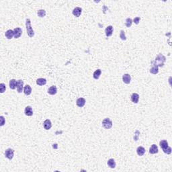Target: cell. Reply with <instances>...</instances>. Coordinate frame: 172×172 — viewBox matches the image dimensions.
<instances>
[{
  "label": "cell",
  "mask_w": 172,
  "mask_h": 172,
  "mask_svg": "<svg viewBox=\"0 0 172 172\" xmlns=\"http://www.w3.org/2000/svg\"><path fill=\"white\" fill-rule=\"evenodd\" d=\"M166 61V58L164 55H163L161 53L159 54L157 56L155 59V60L154 62H153L152 63L153 64L156 65L157 66L159 67H163L164 65L165 62Z\"/></svg>",
  "instance_id": "obj_1"
},
{
  "label": "cell",
  "mask_w": 172,
  "mask_h": 172,
  "mask_svg": "<svg viewBox=\"0 0 172 172\" xmlns=\"http://www.w3.org/2000/svg\"><path fill=\"white\" fill-rule=\"evenodd\" d=\"M159 145L165 153H166L167 155H170L172 153V148L170 147H169L168 143L167 140H162L159 143Z\"/></svg>",
  "instance_id": "obj_2"
},
{
  "label": "cell",
  "mask_w": 172,
  "mask_h": 172,
  "mask_svg": "<svg viewBox=\"0 0 172 172\" xmlns=\"http://www.w3.org/2000/svg\"><path fill=\"white\" fill-rule=\"evenodd\" d=\"M26 32H27L28 36L32 38L34 36V32L31 26V21H30V19H29V18H27L26 20Z\"/></svg>",
  "instance_id": "obj_3"
},
{
  "label": "cell",
  "mask_w": 172,
  "mask_h": 172,
  "mask_svg": "<svg viewBox=\"0 0 172 172\" xmlns=\"http://www.w3.org/2000/svg\"><path fill=\"white\" fill-rule=\"evenodd\" d=\"M102 125L106 129H110L112 126V122L110 118H105L102 121Z\"/></svg>",
  "instance_id": "obj_4"
},
{
  "label": "cell",
  "mask_w": 172,
  "mask_h": 172,
  "mask_svg": "<svg viewBox=\"0 0 172 172\" xmlns=\"http://www.w3.org/2000/svg\"><path fill=\"white\" fill-rule=\"evenodd\" d=\"M14 151L11 148L8 149L5 151V156L6 158H8V159H9V160L12 159V158L14 157Z\"/></svg>",
  "instance_id": "obj_5"
},
{
  "label": "cell",
  "mask_w": 172,
  "mask_h": 172,
  "mask_svg": "<svg viewBox=\"0 0 172 172\" xmlns=\"http://www.w3.org/2000/svg\"><path fill=\"white\" fill-rule=\"evenodd\" d=\"M16 88L18 93H21L23 90L24 88V81L22 80L17 81V85H16Z\"/></svg>",
  "instance_id": "obj_6"
},
{
  "label": "cell",
  "mask_w": 172,
  "mask_h": 172,
  "mask_svg": "<svg viewBox=\"0 0 172 172\" xmlns=\"http://www.w3.org/2000/svg\"><path fill=\"white\" fill-rule=\"evenodd\" d=\"M122 81L124 84H129L131 81V76L129 75V74H124V75L122 76Z\"/></svg>",
  "instance_id": "obj_7"
},
{
  "label": "cell",
  "mask_w": 172,
  "mask_h": 172,
  "mask_svg": "<svg viewBox=\"0 0 172 172\" xmlns=\"http://www.w3.org/2000/svg\"><path fill=\"white\" fill-rule=\"evenodd\" d=\"M76 104L78 107L82 108V107L84 106L85 104V100L84 98H79L77 100Z\"/></svg>",
  "instance_id": "obj_8"
},
{
  "label": "cell",
  "mask_w": 172,
  "mask_h": 172,
  "mask_svg": "<svg viewBox=\"0 0 172 172\" xmlns=\"http://www.w3.org/2000/svg\"><path fill=\"white\" fill-rule=\"evenodd\" d=\"M81 12H82V9L79 7H77L73 9L72 13L73 16H75V17H79L81 14Z\"/></svg>",
  "instance_id": "obj_9"
},
{
  "label": "cell",
  "mask_w": 172,
  "mask_h": 172,
  "mask_svg": "<svg viewBox=\"0 0 172 172\" xmlns=\"http://www.w3.org/2000/svg\"><path fill=\"white\" fill-rule=\"evenodd\" d=\"M14 38H20L22 34V30L20 28H16L14 29Z\"/></svg>",
  "instance_id": "obj_10"
},
{
  "label": "cell",
  "mask_w": 172,
  "mask_h": 172,
  "mask_svg": "<svg viewBox=\"0 0 172 172\" xmlns=\"http://www.w3.org/2000/svg\"><path fill=\"white\" fill-rule=\"evenodd\" d=\"M113 31H114L113 26H108V27L106 28V30H105V33H106V36L109 37V36H112Z\"/></svg>",
  "instance_id": "obj_11"
},
{
  "label": "cell",
  "mask_w": 172,
  "mask_h": 172,
  "mask_svg": "<svg viewBox=\"0 0 172 172\" xmlns=\"http://www.w3.org/2000/svg\"><path fill=\"white\" fill-rule=\"evenodd\" d=\"M24 113L26 116H31L33 115V110H32V107L30 106H28L25 108V110H24Z\"/></svg>",
  "instance_id": "obj_12"
},
{
  "label": "cell",
  "mask_w": 172,
  "mask_h": 172,
  "mask_svg": "<svg viewBox=\"0 0 172 172\" xmlns=\"http://www.w3.org/2000/svg\"><path fill=\"white\" fill-rule=\"evenodd\" d=\"M48 94H50V95H55L56 93H57V88L55 85H52L51 86V88H48Z\"/></svg>",
  "instance_id": "obj_13"
},
{
  "label": "cell",
  "mask_w": 172,
  "mask_h": 172,
  "mask_svg": "<svg viewBox=\"0 0 172 172\" xmlns=\"http://www.w3.org/2000/svg\"><path fill=\"white\" fill-rule=\"evenodd\" d=\"M43 125H44V129H46V130H49L52 127V123L49 119H46V120H44Z\"/></svg>",
  "instance_id": "obj_14"
},
{
  "label": "cell",
  "mask_w": 172,
  "mask_h": 172,
  "mask_svg": "<svg viewBox=\"0 0 172 172\" xmlns=\"http://www.w3.org/2000/svg\"><path fill=\"white\" fill-rule=\"evenodd\" d=\"M139 96L138 93H132L131 96V101L134 104H137L139 102Z\"/></svg>",
  "instance_id": "obj_15"
},
{
  "label": "cell",
  "mask_w": 172,
  "mask_h": 172,
  "mask_svg": "<svg viewBox=\"0 0 172 172\" xmlns=\"http://www.w3.org/2000/svg\"><path fill=\"white\" fill-rule=\"evenodd\" d=\"M5 36L8 39H12L13 36H14V32L12 30H8L5 33Z\"/></svg>",
  "instance_id": "obj_16"
},
{
  "label": "cell",
  "mask_w": 172,
  "mask_h": 172,
  "mask_svg": "<svg viewBox=\"0 0 172 172\" xmlns=\"http://www.w3.org/2000/svg\"><path fill=\"white\" fill-rule=\"evenodd\" d=\"M159 72V67L157 66L156 65L153 63V67L150 69V73L153 75H156Z\"/></svg>",
  "instance_id": "obj_17"
},
{
  "label": "cell",
  "mask_w": 172,
  "mask_h": 172,
  "mask_svg": "<svg viewBox=\"0 0 172 172\" xmlns=\"http://www.w3.org/2000/svg\"><path fill=\"white\" fill-rule=\"evenodd\" d=\"M24 92L26 95L29 96L32 93V88H31V87L29 85H26L24 88Z\"/></svg>",
  "instance_id": "obj_18"
},
{
  "label": "cell",
  "mask_w": 172,
  "mask_h": 172,
  "mask_svg": "<svg viewBox=\"0 0 172 172\" xmlns=\"http://www.w3.org/2000/svg\"><path fill=\"white\" fill-rule=\"evenodd\" d=\"M136 153L139 156H143L145 153V149L143 147H139L136 149Z\"/></svg>",
  "instance_id": "obj_19"
},
{
  "label": "cell",
  "mask_w": 172,
  "mask_h": 172,
  "mask_svg": "<svg viewBox=\"0 0 172 172\" xmlns=\"http://www.w3.org/2000/svg\"><path fill=\"white\" fill-rule=\"evenodd\" d=\"M158 147L156 144H153L152 146L151 147V148L149 149V153L151 154H156L158 153Z\"/></svg>",
  "instance_id": "obj_20"
},
{
  "label": "cell",
  "mask_w": 172,
  "mask_h": 172,
  "mask_svg": "<svg viewBox=\"0 0 172 172\" xmlns=\"http://www.w3.org/2000/svg\"><path fill=\"white\" fill-rule=\"evenodd\" d=\"M107 164L110 168L112 169L115 168V167H116V162L114 159H110L107 162Z\"/></svg>",
  "instance_id": "obj_21"
},
{
  "label": "cell",
  "mask_w": 172,
  "mask_h": 172,
  "mask_svg": "<svg viewBox=\"0 0 172 172\" xmlns=\"http://www.w3.org/2000/svg\"><path fill=\"white\" fill-rule=\"evenodd\" d=\"M46 84V79H44V78H39L36 80V84L38 85H44Z\"/></svg>",
  "instance_id": "obj_22"
},
{
  "label": "cell",
  "mask_w": 172,
  "mask_h": 172,
  "mask_svg": "<svg viewBox=\"0 0 172 172\" xmlns=\"http://www.w3.org/2000/svg\"><path fill=\"white\" fill-rule=\"evenodd\" d=\"M101 73H102V71H101V69H98L96 70V71H95V72L93 73V78H94L95 79H98L100 78V75H101Z\"/></svg>",
  "instance_id": "obj_23"
},
{
  "label": "cell",
  "mask_w": 172,
  "mask_h": 172,
  "mask_svg": "<svg viewBox=\"0 0 172 172\" xmlns=\"http://www.w3.org/2000/svg\"><path fill=\"white\" fill-rule=\"evenodd\" d=\"M16 85H17V81L16 79H13L9 81V88L12 89H15L16 88Z\"/></svg>",
  "instance_id": "obj_24"
},
{
  "label": "cell",
  "mask_w": 172,
  "mask_h": 172,
  "mask_svg": "<svg viewBox=\"0 0 172 172\" xmlns=\"http://www.w3.org/2000/svg\"><path fill=\"white\" fill-rule=\"evenodd\" d=\"M132 20L131 18H126V20L125 21V25H126V27H130L131 26H132Z\"/></svg>",
  "instance_id": "obj_25"
},
{
  "label": "cell",
  "mask_w": 172,
  "mask_h": 172,
  "mask_svg": "<svg viewBox=\"0 0 172 172\" xmlns=\"http://www.w3.org/2000/svg\"><path fill=\"white\" fill-rule=\"evenodd\" d=\"M37 14H38V16L40 18H43L46 15V11L44 9H40L38 11Z\"/></svg>",
  "instance_id": "obj_26"
},
{
  "label": "cell",
  "mask_w": 172,
  "mask_h": 172,
  "mask_svg": "<svg viewBox=\"0 0 172 172\" xmlns=\"http://www.w3.org/2000/svg\"><path fill=\"white\" fill-rule=\"evenodd\" d=\"M120 38L122 40H126V36H125V32H124V30H120Z\"/></svg>",
  "instance_id": "obj_27"
},
{
  "label": "cell",
  "mask_w": 172,
  "mask_h": 172,
  "mask_svg": "<svg viewBox=\"0 0 172 172\" xmlns=\"http://www.w3.org/2000/svg\"><path fill=\"white\" fill-rule=\"evenodd\" d=\"M6 89V87H5V85L4 84V83H1L0 84V91H1V93H3Z\"/></svg>",
  "instance_id": "obj_28"
},
{
  "label": "cell",
  "mask_w": 172,
  "mask_h": 172,
  "mask_svg": "<svg viewBox=\"0 0 172 172\" xmlns=\"http://www.w3.org/2000/svg\"><path fill=\"white\" fill-rule=\"evenodd\" d=\"M140 17H136V18H134V20H133V22H135V24H139V22H140Z\"/></svg>",
  "instance_id": "obj_29"
},
{
  "label": "cell",
  "mask_w": 172,
  "mask_h": 172,
  "mask_svg": "<svg viewBox=\"0 0 172 172\" xmlns=\"http://www.w3.org/2000/svg\"><path fill=\"white\" fill-rule=\"evenodd\" d=\"M1 126H4V124H5V119H4V117L3 116H1Z\"/></svg>",
  "instance_id": "obj_30"
}]
</instances>
